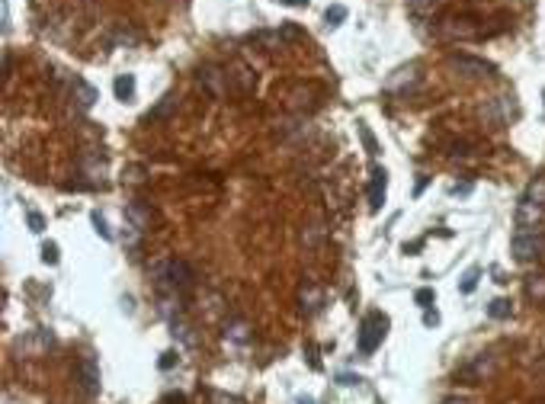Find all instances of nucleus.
Masks as SVG:
<instances>
[{
	"mask_svg": "<svg viewBox=\"0 0 545 404\" xmlns=\"http://www.w3.org/2000/svg\"><path fill=\"white\" fill-rule=\"evenodd\" d=\"M542 218H545V180L539 177V180H532L530 187H526V193L516 202L513 225H516V231L542 228Z\"/></svg>",
	"mask_w": 545,
	"mask_h": 404,
	"instance_id": "1",
	"label": "nucleus"
},
{
	"mask_svg": "<svg viewBox=\"0 0 545 404\" xmlns=\"http://www.w3.org/2000/svg\"><path fill=\"white\" fill-rule=\"evenodd\" d=\"M154 286L164 292V296H183L189 286H193V270H189L186 260H160L151 267Z\"/></svg>",
	"mask_w": 545,
	"mask_h": 404,
	"instance_id": "2",
	"label": "nucleus"
},
{
	"mask_svg": "<svg viewBox=\"0 0 545 404\" xmlns=\"http://www.w3.org/2000/svg\"><path fill=\"white\" fill-rule=\"evenodd\" d=\"M388 315L385 311H369V315L363 317V324H359V334H357V350L363 356H372L378 350V343L385 340L388 334Z\"/></svg>",
	"mask_w": 545,
	"mask_h": 404,
	"instance_id": "3",
	"label": "nucleus"
},
{
	"mask_svg": "<svg viewBox=\"0 0 545 404\" xmlns=\"http://www.w3.org/2000/svg\"><path fill=\"white\" fill-rule=\"evenodd\" d=\"M510 251L520 263H530V260H539L545 253V231L542 228H523L513 231V241H510Z\"/></svg>",
	"mask_w": 545,
	"mask_h": 404,
	"instance_id": "4",
	"label": "nucleus"
},
{
	"mask_svg": "<svg viewBox=\"0 0 545 404\" xmlns=\"http://www.w3.org/2000/svg\"><path fill=\"white\" fill-rule=\"evenodd\" d=\"M446 65H449V71H456L459 77H468V80L491 77V74L497 71L491 61H481V58H472V55H449Z\"/></svg>",
	"mask_w": 545,
	"mask_h": 404,
	"instance_id": "5",
	"label": "nucleus"
},
{
	"mask_svg": "<svg viewBox=\"0 0 545 404\" xmlns=\"http://www.w3.org/2000/svg\"><path fill=\"white\" fill-rule=\"evenodd\" d=\"M516 100L513 96H491V100L481 106V115H485V122L491 125H510V119H516Z\"/></svg>",
	"mask_w": 545,
	"mask_h": 404,
	"instance_id": "6",
	"label": "nucleus"
},
{
	"mask_svg": "<svg viewBox=\"0 0 545 404\" xmlns=\"http://www.w3.org/2000/svg\"><path fill=\"white\" fill-rule=\"evenodd\" d=\"M77 382H80V391H84L87 398L100 395L103 379H100V362H96L94 353H84V356H80V362H77Z\"/></svg>",
	"mask_w": 545,
	"mask_h": 404,
	"instance_id": "7",
	"label": "nucleus"
},
{
	"mask_svg": "<svg viewBox=\"0 0 545 404\" xmlns=\"http://www.w3.org/2000/svg\"><path fill=\"white\" fill-rule=\"evenodd\" d=\"M385 193H388V170L372 164V177H369V209L372 212H378L385 206Z\"/></svg>",
	"mask_w": 545,
	"mask_h": 404,
	"instance_id": "8",
	"label": "nucleus"
},
{
	"mask_svg": "<svg viewBox=\"0 0 545 404\" xmlns=\"http://www.w3.org/2000/svg\"><path fill=\"white\" fill-rule=\"evenodd\" d=\"M417 80H421V65L411 61L407 68H398V71L385 80V90H392V94H404V90H411Z\"/></svg>",
	"mask_w": 545,
	"mask_h": 404,
	"instance_id": "9",
	"label": "nucleus"
},
{
	"mask_svg": "<svg viewBox=\"0 0 545 404\" xmlns=\"http://www.w3.org/2000/svg\"><path fill=\"white\" fill-rule=\"evenodd\" d=\"M491 372V356L487 353H478V356H472V360L466 362V366L459 369V379H462V382H481V379H485V375Z\"/></svg>",
	"mask_w": 545,
	"mask_h": 404,
	"instance_id": "10",
	"label": "nucleus"
},
{
	"mask_svg": "<svg viewBox=\"0 0 545 404\" xmlns=\"http://www.w3.org/2000/svg\"><path fill=\"white\" fill-rule=\"evenodd\" d=\"M298 302H302V311H305V315H314V311H321V305H324V292L314 286H305L298 292Z\"/></svg>",
	"mask_w": 545,
	"mask_h": 404,
	"instance_id": "11",
	"label": "nucleus"
},
{
	"mask_svg": "<svg viewBox=\"0 0 545 404\" xmlns=\"http://www.w3.org/2000/svg\"><path fill=\"white\" fill-rule=\"evenodd\" d=\"M113 90H116V100L132 103L135 100V74H119V77L113 80Z\"/></svg>",
	"mask_w": 545,
	"mask_h": 404,
	"instance_id": "12",
	"label": "nucleus"
},
{
	"mask_svg": "<svg viewBox=\"0 0 545 404\" xmlns=\"http://www.w3.org/2000/svg\"><path fill=\"white\" fill-rule=\"evenodd\" d=\"M74 90H77V103H80V109H90L96 103V87L94 84H87L84 77H74Z\"/></svg>",
	"mask_w": 545,
	"mask_h": 404,
	"instance_id": "13",
	"label": "nucleus"
},
{
	"mask_svg": "<svg viewBox=\"0 0 545 404\" xmlns=\"http://www.w3.org/2000/svg\"><path fill=\"white\" fill-rule=\"evenodd\" d=\"M174 109H177V96H174V94H164V96H160L158 106H154L151 113H148V119H164V115H170Z\"/></svg>",
	"mask_w": 545,
	"mask_h": 404,
	"instance_id": "14",
	"label": "nucleus"
},
{
	"mask_svg": "<svg viewBox=\"0 0 545 404\" xmlns=\"http://www.w3.org/2000/svg\"><path fill=\"white\" fill-rule=\"evenodd\" d=\"M478 276H481L478 267H468L466 276H462V282H459V292H462V296H472L475 286H478Z\"/></svg>",
	"mask_w": 545,
	"mask_h": 404,
	"instance_id": "15",
	"label": "nucleus"
},
{
	"mask_svg": "<svg viewBox=\"0 0 545 404\" xmlns=\"http://www.w3.org/2000/svg\"><path fill=\"white\" fill-rule=\"evenodd\" d=\"M347 16H350V10L343 7V4H334V7H327V13H324V23H327V26H331V29H334V26H340V23L347 20Z\"/></svg>",
	"mask_w": 545,
	"mask_h": 404,
	"instance_id": "16",
	"label": "nucleus"
},
{
	"mask_svg": "<svg viewBox=\"0 0 545 404\" xmlns=\"http://www.w3.org/2000/svg\"><path fill=\"white\" fill-rule=\"evenodd\" d=\"M443 0H407V7H411V13H417V16H427V13H433L436 7H440Z\"/></svg>",
	"mask_w": 545,
	"mask_h": 404,
	"instance_id": "17",
	"label": "nucleus"
},
{
	"mask_svg": "<svg viewBox=\"0 0 545 404\" xmlns=\"http://www.w3.org/2000/svg\"><path fill=\"white\" fill-rule=\"evenodd\" d=\"M510 311H513V308H510V302H507V298H494V302L487 305V315H491V317H497V321L510 317Z\"/></svg>",
	"mask_w": 545,
	"mask_h": 404,
	"instance_id": "18",
	"label": "nucleus"
},
{
	"mask_svg": "<svg viewBox=\"0 0 545 404\" xmlns=\"http://www.w3.org/2000/svg\"><path fill=\"white\" fill-rule=\"evenodd\" d=\"M526 292L532 298H545V276H530L526 279Z\"/></svg>",
	"mask_w": 545,
	"mask_h": 404,
	"instance_id": "19",
	"label": "nucleus"
},
{
	"mask_svg": "<svg viewBox=\"0 0 545 404\" xmlns=\"http://www.w3.org/2000/svg\"><path fill=\"white\" fill-rule=\"evenodd\" d=\"M225 334L228 337H234L238 343H244V340H248V324H244V321H231V324L225 327Z\"/></svg>",
	"mask_w": 545,
	"mask_h": 404,
	"instance_id": "20",
	"label": "nucleus"
},
{
	"mask_svg": "<svg viewBox=\"0 0 545 404\" xmlns=\"http://www.w3.org/2000/svg\"><path fill=\"white\" fill-rule=\"evenodd\" d=\"M26 222H30V231H32V234H42V231H45V218L39 215L36 209L26 212Z\"/></svg>",
	"mask_w": 545,
	"mask_h": 404,
	"instance_id": "21",
	"label": "nucleus"
},
{
	"mask_svg": "<svg viewBox=\"0 0 545 404\" xmlns=\"http://www.w3.org/2000/svg\"><path fill=\"white\" fill-rule=\"evenodd\" d=\"M359 135H363V141H366V151L376 158V154H378V144H376V138H372V132H369V125H366V122H359Z\"/></svg>",
	"mask_w": 545,
	"mask_h": 404,
	"instance_id": "22",
	"label": "nucleus"
},
{
	"mask_svg": "<svg viewBox=\"0 0 545 404\" xmlns=\"http://www.w3.org/2000/svg\"><path fill=\"white\" fill-rule=\"evenodd\" d=\"M90 222H94V228H96V234H100V238H106V241H113V231L106 228V218L100 215V212H94V215H90Z\"/></svg>",
	"mask_w": 545,
	"mask_h": 404,
	"instance_id": "23",
	"label": "nucleus"
},
{
	"mask_svg": "<svg viewBox=\"0 0 545 404\" xmlns=\"http://www.w3.org/2000/svg\"><path fill=\"white\" fill-rule=\"evenodd\" d=\"M42 263H49V267L58 263V244H55V241H49V244L42 247Z\"/></svg>",
	"mask_w": 545,
	"mask_h": 404,
	"instance_id": "24",
	"label": "nucleus"
},
{
	"mask_svg": "<svg viewBox=\"0 0 545 404\" xmlns=\"http://www.w3.org/2000/svg\"><path fill=\"white\" fill-rule=\"evenodd\" d=\"M209 401H212V404H244V398H238V395H225V391H212V395H209Z\"/></svg>",
	"mask_w": 545,
	"mask_h": 404,
	"instance_id": "25",
	"label": "nucleus"
},
{
	"mask_svg": "<svg viewBox=\"0 0 545 404\" xmlns=\"http://www.w3.org/2000/svg\"><path fill=\"white\" fill-rule=\"evenodd\" d=\"M414 302L421 305V308H430V305L436 302V292L433 289H417V296H414Z\"/></svg>",
	"mask_w": 545,
	"mask_h": 404,
	"instance_id": "26",
	"label": "nucleus"
},
{
	"mask_svg": "<svg viewBox=\"0 0 545 404\" xmlns=\"http://www.w3.org/2000/svg\"><path fill=\"white\" fill-rule=\"evenodd\" d=\"M273 4H279V7H295V10H305L312 0H273Z\"/></svg>",
	"mask_w": 545,
	"mask_h": 404,
	"instance_id": "27",
	"label": "nucleus"
},
{
	"mask_svg": "<svg viewBox=\"0 0 545 404\" xmlns=\"http://www.w3.org/2000/svg\"><path fill=\"white\" fill-rule=\"evenodd\" d=\"M337 382H340V385H359L363 379H359V375H347V372H343V375H337Z\"/></svg>",
	"mask_w": 545,
	"mask_h": 404,
	"instance_id": "28",
	"label": "nucleus"
},
{
	"mask_svg": "<svg viewBox=\"0 0 545 404\" xmlns=\"http://www.w3.org/2000/svg\"><path fill=\"white\" fill-rule=\"evenodd\" d=\"M423 324H440V315L430 308H423Z\"/></svg>",
	"mask_w": 545,
	"mask_h": 404,
	"instance_id": "29",
	"label": "nucleus"
},
{
	"mask_svg": "<svg viewBox=\"0 0 545 404\" xmlns=\"http://www.w3.org/2000/svg\"><path fill=\"white\" fill-rule=\"evenodd\" d=\"M177 362V356L174 353H164V360H160V369H170Z\"/></svg>",
	"mask_w": 545,
	"mask_h": 404,
	"instance_id": "30",
	"label": "nucleus"
},
{
	"mask_svg": "<svg viewBox=\"0 0 545 404\" xmlns=\"http://www.w3.org/2000/svg\"><path fill=\"white\" fill-rule=\"evenodd\" d=\"M440 404H468V398H459V395H452V398H443Z\"/></svg>",
	"mask_w": 545,
	"mask_h": 404,
	"instance_id": "31",
	"label": "nucleus"
},
{
	"mask_svg": "<svg viewBox=\"0 0 545 404\" xmlns=\"http://www.w3.org/2000/svg\"><path fill=\"white\" fill-rule=\"evenodd\" d=\"M183 401H186L183 395H167V398H164V404H183Z\"/></svg>",
	"mask_w": 545,
	"mask_h": 404,
	"instance_id": "32",
	"label": "nucleus"
},
{
	"mask_svg": "<svg viewBox=\"0 0 545 404\" xmlns=\"http://www.w3.org/2000/svg\"><path fill=\"white\" fill-rule=\"evenodd\" d=\"M423 187H427V177H421V180H417V189H414V196H421V193H423Z\"/></svg>",
	"mask_w": 545,
	"mask_h": 404,
	"instance_id": "33",
	"label": "nucleus"
},
{
	"mask_svg": "<svg viewBox=\"0 0 545 404\" xmlns=\"http://www.w3.org/2000/svg\"><path fill=\"white\" fill-rule=\"evenodd\" d=\"M4 404H23V401H13V398L7 395V398H4Z\"/></svg>",
	"mask_w": 545,
	"mask_h": 404,
	"instance_id": "34",
	"label": "nucleus"
},
{
	"mask_svg": "<svg viewBox=\"0 0 545 404\" xmlns=\"http://www.w3.org/2000/svg\"><path fill=\"white\" fill-rule=\"evenodd\" d=\"M378 404H382V401H378Z\"/></svg>",
	"mask_w": 545,
	"mask_h": 404,
	"instance_id": "35",
	"label": "nucleus"
},
{
	"mask_svg": "<svg viewBox=\"0 0 545 404\" xmlns=\"http://www.w3.org/2000/svg\"><path fill=\"white\" fill-rule=\"evenodd\" d=\"M542 96H545V94H542Z\"/></svg>",
	"mask_w": 545,
	"mask_h": 404,
	"instance_id": "36",
	"label": "nucleus"
}]
</instances>
